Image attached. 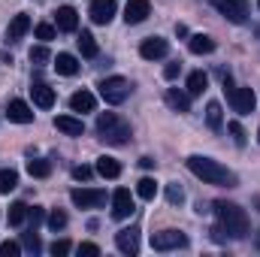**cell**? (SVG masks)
<instances>
[{
    "label": "cell",
    "mask_w": 260,
    "mask_h": 257,
    "mask_svg": "<svg viewBox=\"0 0 260 257\" xmlns=\"http://www.w3.org/2000/svg\"><path fill=\"white\" fill-rule=\"evenodd\" d=\"M188 170L194 173L197 179H203L206 185H221V188H233L236 185V176L227 167H221L218 160L203 157V154H191L188 157Z\"/></svg>",
    "instance_id": "cell-1"
},
{
    "label": "cell",
    "mask_w": 260,
    "mask_h": 257,
    "mask_svg": "<svg viewBox=\"0 0 260 257\" xmlns=\"http://www.w3.org/2000/svg\"><path fill=\"white\" fill-rule=\"evenodd\" d=\"M215 215H218V224L224 227V233L230 239H245L248 236V215L245 209H239L236 203H227V200H218L215 203Z\"/></svg>",
    "instance_id": "cell-2"
},
{
    "label": "cell",
    "mask_w": 260,
    "mask_h": 257,
    "mask_svg": "<svg viewBox=\"0 0 260 257\" xmlns=\"http://www.w3.org/2000/svg\"><path fill=\"white\" fill-rule=\"evenodd\" d=\"M97 133L106 145H127L130 142V124L124 118H118L115 112L97 115Z\"/></svg>",
    "instance_id": "cell-3"
},
{
    "label": "cell",
    "mask_w": 260,
    "mask_h": 257,
    "mask_svg": "<svg viewBox=\"0 0 260 257\" xmlns=\"http://www.w3.org/2000/svg\"><path fill=\"white\" fill-rule=\"evenodd\" d=\"M97 88H100V97H103L106 103H112V106L124 103V100L130 97V82L121 79V76H109V79H103Z\"/></svg>",
    "instance_id": "cell-4"
},
{
    "label": "cell",
    "mask_w": 260,
    "mask_h": 257,
    "mask_svg": "<svg viewBox=\"0 0 260 257\" xmlns=\"http://www.w3.org/2000/svg\"><path fill=\"white\" fill-rule=\"evenodd\" d=\"M188 245V236L182 230H160L151 236V248L154 251H176V248H185Z\"/></svg>",
    "instance_id": "cell-5"
},
{
    "label": "cell",
    "mask_w": 260,
    "mask_h": 257,
    "mask_svg": "<svg viewBox=\"0 0 260 257\" xmlns=\"http://www.w3.org/2000/svg\"><path fill=\"white\" fill-rule=\"evenodd\" d=\"M212 6L233 24H245V18H248V3L245 0H212Z\"/></svg>",
    "instance_id": "cell-6"
},
{
    "label": "cell",
    "mask_w": 260,
    "mask_h": 257,
    "mask_svg": "<svg viewBox=\"0 0 260 257\" xmlns=\"http://www.w3.org/2000/svg\"><path fill=\"white\" fill-rule=\"evenodd\" d=\"M70 200L79 209H97V206L106 203V191H100V188H73L70 191Z\"/></svg>",
    "instance_id": "cell-7"
},
{
    "label": "cell",
    "mask_w": 260,
    "mask_h": 257,
    "mask_svg": "<svg viewBox=\"0 0 260 257\" xmlns=\"http://www.w3.org/2000/svg\"><path fill=\"white\" fill-rule=\"evenodd\" d=\"M227 97H230V103H233V109H236L239 115H251V112H254L257 97H254V91H251V88H233Z\"/></svg>",
    "instance_id": "cell-8"
},
{
    "label": "cell",
    "mask_w": 260,
    "mask_h": 257,
    "mask_svg": "<svg viewBox=\"0 0 260 257\" xmlns=\"http://www.w3.org/2000/svg\"><path fill=\"white\" fill-rule=\"evenodd\" d=\"M133 194L127 191V188H118V191L112 194V218H118V221H124V218H130L133 215Z\"/></svg>",
    "instance_id": "cell-9"
},
{
    "label": "cell",
    "mask_w": 260,
    "mask_h": 257,
    "mask_svg": "<svg viewBox=\"0 0 260 257\" xmlns=\"http://www.w3.org/2000/svg\"><path fill=\"white\" fill-rule=\"evenodd\" d=\"M167 52H170V43H167L164 37H148V40L139 46V55H142L145 61H157V58H167Z\"/></svg>",
    "instance_id": "cell-10"
},
{
    "label": "cell",
    "mask_w": 260,
    "mask_h": 257,
    "mask_svg": "<svg viewBox=\"0 0 260 257\" xmlns=\"http://www.w3.org/2000/svg\"><path fill=\"white\" fill-rule=\"evenodd\" d=\"M115 0H91V21L94 24H109L115 18Z\"/></svg>",
    "instance_id": "cell-11"
},
{
    "label": "cell",
    "mask_w": 260,
    "mask_h": 257,
    "mask_svg": "<svg viewBox=\"0 0 260 257\" xmlns=\"http://www.w3.org/2000/svg\"><path fill=\"white\" fill-rule=\"evenodd\" d=\"M148 15H151V3L148 0H127V6H124V21L127 24H142Z\"/></svg>",
    "instance_id": "cell-12"
},
{
    "label": "cell",
    "mask_w": 260,
    "mask_h": 257,
    "mask_svg": "<svg viewBox=\"0 0 260 257\" xmlns=\"http://www.w3.org/2000/svg\"><path fill=\"white\" fill-rule=\"evenodd\" d=\"M115 245L121 254H136L139 251V230L136 227H124L115 233Z\"/></svg>",
    "instance_id": "cell-13"
},
{
    "label": "cell",
    "mask_w": 260,
    "mask_h": 257,
    "mask_svg": "<svg viewBox=\"0 0 260 257\" xmlns=\"http://www.w3.org/2000/svg\"><path fill=\"white\" fill-rule=\"evenodd\" d=\"M6 115H9V121H15V124H30V121H34V109H30L24 100H9Z\"/></svg>",
    "instance_id": "cell-14"
},
{
    "label": "cell",
    "mask_w": 260,
    "mask_h": 257,
    "mask_svg": "<svg viewBox=\"0 0 260 257\" xmlns=\"http://www.w3.org/2000/svg\"><path fill=\"white\" fill-rule=\"evenodd\" d=\"M30 30V18L24 15V12H18L12 21H9V30H6V43H18L24 34Z\"/></svg>",
    "instance_id": "cell-15"
},
{
    "label": "cell",
    "mask_w": 260,
    "mask_h": 257,
    "mask_svg": "<svg viewBox=\"0 0 260 257\" xmlns=\"http://www.w3.org/2000/svg\"><path fill=\"white\" fill-rule=\"evenodd\" d=\"M55 21H58V30L73 34V30L79 27V12H76L73 6H61V9L55 12Z\"/></svg>",
    "instance_id": "cell-16"
},
{
    "label": "cell",
    "mask_w": 260,
    "mask_h": 257,
    "mask_svg": "<svg viewBox=\"0 0 260 257\" xmlns=\"http://www.w3.org/2000/svg\"><path fill=\"white\" fill-rule=\"evenodd\" d=\"M167 106L176 112H191V94H185L179 88H167Z\"/></svg>",
    "instance_id": "cell-17"
},
{
    "label": "cell",
    "mask_w": 260,
    "mask_h": 257,
    "mask_svg": "<svg viewBox=\"0 0 260 257\" xmlns=\"http://www.w3.org/2000/svg\"><path fill=\"white\" fill-rule=\"evenodd\" d=\"M30 94H34V103H37L40 109H52V106H55V91H52L49 85L37 82V85L30 88Z\"/></svg>",
    "instance_id": "cell-18"
},
{
    "label": "cell",
    "mask_w": 260,
    "mask_h": 257,
    "mask_svg": "<svg viewBox=\"0 0 260 257\" xmlns=\"http://www.w3.org/2000/svg\"><path fill=\"white\" fill-rule=\"evenodd\" d=\"M94 106H97V100H94L91 91H76L70 97V109L73 112H94Z\"/></svg>",
    "instance_id": "cell-19"
},
{
    "label": "cell",
    "mask_w": 260,
    "mask_h": 257,
    "mask_svg": "<svg viewBox=\"0 0 260 257\" xmlns=\"http://www.w3.org/2000/svg\"><path fill=\"white\" fill-rule=\"evenodd\" d=\"M55 127L61 130V133H67V136H82L85 133V124L79 118H73V115H58L55 118Z\"/></svg>",
    "instance_id": "cell-20"
},
{
    "label": "cell",
    "mask_w": 260,
    "mask_h": 257,
    "mask_svg": "<svg viewBox=\"0 0 260 257\" xmlns=\"http://www.w3.org/2000/svg\"><path fill=\"white\" fill-rule=\"evenodd\" d=\"M97 173H100L103 179H118V176H121V164H118L115 157L103 154V157H97Z\"/></svg>",
    "instance_id": "cell-21"
},
{
    "label": "cell",
    "mask_w": 260,
    "mask_h": 257,
    "mask_svg": "<svg viewBox=\"0 0 260 257\" xmlns=\"http://www.w3.org/2000/svg\"><path fill=\"white\" fill-rule=\"evenodd\" d=\"M188 49H191L194 55H209V52H215V40L206 37V34H194V37L188 40Z\"/></svg>",
    "instance_id": "cell-22"
},
{
    "label": "cell",
    "mask_w": 260,
    "mask_h": 257,
    "mask_svg": "<svg viewBox=\"0 0 260 257\" xmlns=\"http://www.w3.org/2000/svg\"><path fill=\"white\" fill-rule=\"evenodd\" d=\"M55 70H58L61 76H76V73H79V61H76L73 55L61 52V55L55 58Z\"/></svg>",
    "instance_id": "cell-23"
},
{
    "label": "cell",
    "mask_w": 260,
    "mask_h": 257,
    "mask_svg": "<svg viewBox=\"0 0 260 257\" xmlns=\"http://www.w3.org/2000/svg\"><path fill=\"white\" fill-rule=\"evenodd\" d=\"M76 43H79V52H82L85 58H97V40H94L91 30H82Z\"/></svg>",
    "instance_id": "cell-24"
},
{
    "label": "cell",
    "mask_w": 260,
    "mask_h": 257,
    "mask_svg": "<svg viewBox=\"0 0 260 257\" xmlns=\"http://www.w3.org/2000/svg\"><path fill=\"white\" fill-rule=\"evenodd\" d=\"M206 85H209L206 73H200V70H197V73H191V76H188V94H191V97L203 94V91H206Z\"/></svg>",
    "instance_id": "cell-25"
},
{
    "label": "cell",
    "mask_w": 260,
    "mask_h": 257,
    "mask_svg": "<svg viewBox=\"0 0 260 257\" xmlns=\"http://www.w3.org/2000/svg\"><path fill=\"white\" fill-rule=\"evenodd\" d=\"M221 121H224V115H221V103L212 100V103L206 106V124H209L212 130H221Z\"/></svg>",
    "instance_id": "cell-26"
},
{
    "label": "cell",
    "mask_w": 260,
    "mask_h": 257,
    "mask_svg": "<svg viewBox=\"0 0 260 257\" xmlns=\"http://www.w3.org/2000/svg\"><path fill=\"white\" fill-rule=\"evenodd\" d=\"M18 188V173L15 170H0V194H9Z\"/></svg>",
    "instance_id": "cell-27"
},
{
    "label": "cell",
    "mask_w": 260,
    "mask_h": 257,
    "mask_svg": "<svg viewBox=\"0 0 260 257\" xmlns=\"http://www.w3.org/2000/svg\"><path fill=\"white\" fill-rule=\"evenodd\" d=\"M27 173L34 179H46V176H52V164L49 160H27Z\"/></svg>",
    "instance_id": "cell-28"
},
{
    "label": "cell",
    "mask_w": 260,
    "mask_h": 257,
    "mask_svg": "<svg viewBox=\"0 0 260 257\" xmlns=\"http://www.w3.org/2000/svg\"><path fill=\"white\" fill-rule=\"evenodd\" d=\"M24 221H27V206L24 203H12L9 206V224L12 227H21Z\"/></svg>",
    "instance_id": "cell-29"
},
{
    "label": "cell",
    "mask_w": 260,
    "mask_h": 257,
    "mask_svg": "<svg viewBox=\"0 0 260 257\" xmlns=\"http://www.w3.org/2000/svg\"><path fill=\"white\" fill-rule=\"evenodd\" d=\"M136 194L142 197V200H154V194H157V182L154 179H139V185H136Z\"/></svg>",
    "instance_id": "cell-30"
},
{
    "label": "cell",
    "mask_w": 260,
    "mask_h": 257,
    "mask_svg": "<svg viewBox=\"0 0 260 257\" xmlns=\"http://www.w3.org/2000/svg\"><path fill=\"white\" fill-rule=\"evenodd\" d=\"M27 58H30V64H49V61H52V52H49L46 46H34V49L27 52Z\"/></svg>",
    "instance_id": "cell-31"
},
{
    "label": "cell",
    "mask_w": 260,
    "mask_h": 257,
    "mask_svg": "<svg viewBox=\"0 0 260 257\" xmlns=\"http://www.w3.org/2000/svg\"><path fill=\"white\" fill-rule=\"evenodd\" d=\"M21 245H24L27 251H34V254H37V251H43V242H40V236H37V230H34V227L21 236Z\"/></svg>",
    "instance_id": "cell-32"
},
{
    "label": "cell",
    "mask_w": 260,
    "mask_h": 257,
    "mask_svg": "<svg viewBox=\"0 0 260 257\" xmlns=\"http://www.w3.org/2000/svg\"><path fill=\"white\" fill-rule=\"evenodd\" d=\"M167 200H170V206H182V203H185V191H182L179 182L167 185Z\"/></svg>",
    "instance_id": "cell-33"
},
{
    "label": "cell",
    "mask_w": 260,
    "mask_h": 257,
    "mask_svg": "<svg viewBox=\"0 0 260 257\" xmlns=\"http://www.w3.org/2000/svg\"><path fill=\"white\" fill-rule=\"evenodd\" d=\"M227 130H230V136H233V142H236L239 148L248 142V136H245V127H242L239 121H230V124H227Z\"/></svg>",
    "instance_id": "cell-34"
},
{
    "label": "cell",
    "mask_w": 260,
    "mask_h": 257,
    "mask_svg": "<svg viewBox=\"0 0 260 257\" xmlns=\"http://www.w3.org/2000/svg\"><path fill=\"white\" fill-rule=\"evenodd\" d=\"M49 227H52V230H64L67 227V212L52 209V215H49Z\"/></svg>",
    "instance_id": "cell-35"
},
{
    "label": "cell",
    "mask_w": 260,
    "mask_h": 257,
    "mask_svg": "<svg viewBox=\"0 0 260 257\" xmlns=\"http://www.w3.org/2000/svg\"><path fill=\"white\" fill-rule=\"evenodd\" d=\"M18 254H21V245L18 242H12V239L0 242V257H18Z\"/></svg>",
    "instance_id": "cell-36"
},
{
    "label": "cell",
    "mask_w": 260,
    "mask_h": 257,
    "mask_svg": "<svg viewBox=\"0 0 260 257\" xmlns=\"http://www.w3.org/2000/svg\"><path fill=\"white\" fill-rule=\"evenodd\" d=\"M37 40H43V43H49V40H55V27L52 24H37Z\"/></svg>",
    "instance_id": "cell-37"
},
{
    "label": "cell",
    "mask_w": 260,
    "mask_h": 257,
    "mask_svg": "<svg viewBox=\"0 0 260 257\" xmlns=\"http://www.w3.org/2000/svg\"><path fill=\"white\" fill-rule=\"evenodd\" d=\"M91 176H94L91 167H76V170H73V179H76V182H88Z\"/></svg>",
    "instance_id": "cell-38"
},
{
    "label": "cell",
    "mask_w": 260,
    "mask_h": 257,
    "mask_svg": "<svg viewBox=\"0 0 260 257\" xmlns=\"http://www.w3.org/2000/svg\"><path fill=\"white\" fill-rule=\"evenodd\" d=\"M70 248H73V245H70L67 239H58V242L52 245V254H55V257H64V254H70Z\"/></svg>",
    "instance_id": "cell-39"
},
{
    "label": "cell",
    "mask_w": 260,
    "mask_h": 257,
    "mask_svg": "<svg viewBox=\"0 0 260 257\" xmlns=\"http://www.w3.org/2000/svg\"><path fill=\"white\" fill-rule=\"evenodd\" d=\"M79 254H85V257H97V254H100V248H97L94 242H82V245H79Z\"/></svg>",
    "instance_id": "cell-40"
},
{
    "label": "cell",
    "mask_w": 260,
    "mask_h": 257,
    "mask_svg": "<svg viewBox=\"0 0 260 257\" xmlns=\"http://www.w3.org/2000/svg\"><path fill=\"white\" fill-rule=\"evenodd\" d=\"M179 73H182V61H173V64L164 67V76H167V79H176Z\"/></svg>",
    "instance_id": "cell-41"
},
{
    "label": "cell",
    "mask_w": 260,
    "mask_h": 257,
    "mask_svg": "<svg viewBox=\"0 0 260 257\" xmlns=\"http://www.w3.org/2000/svg\"><path fill=\"white\" fill-rule=\"evenodd\" d=\"M27 218H30V227L37 230V224L43 221V209H37V206H34V209H27Z\"/></svg>",
    "instance_id": "cell-42"
},
{
    "label": "cell",
    "mask_w": 260,
    "mask_h": 257,
    "mask_svg": "<svg viewBox=\"0 0 260 257\" xmlns=\"http://www.w3.org/2000/svg\"><path fill=\"white\" fill-rule=\"evenodd\" d=\"M139 167H142V170H151V167H154V157H139Z\"/></svg>",
    "instance_id": "cell-43"
},
{
    "label": "cell",
    "mask_w": 260,
    "mask_h": 257,
    "mask_svg": "<svg viewBox=\"0 0 260 257\" xmlns=\"http://www.w3.org/2000/svg\"><path fill=\"white\" fill-rule=\"evenodd\" d=\"M257 248H260V230H257Z\"/></svg>",
    "instance_id": "cell-44"
},
{
    "label": "cell",
    "mask_w": 260,
    "mask_h": 257,
    "mask_svg": "<svg viewBox=\"0 0 260 257\" xmlns=\"http://www.w3.org/2000/svg\"><path fill=\"white\" fill-rule=\"evenodd\" d=\"M257 142H260V130H257Z\"/></svg>",
    "instance_id": "cell-45"
},
{
    "label": "cell",
    "mask_w": 260,
    "mask_h": 257,
    "mask_svg": "<svg viewBox=\"0 0 260 257\" xmlns=\"http://www.w3.org/2000/svg\"><path fill=\"white\" fill-rule=\"evenodd\" d=\"M257 6H260V0H257Z\"/></svg>",
    "instance_id": "cell-46"
}]
</instances>
